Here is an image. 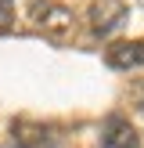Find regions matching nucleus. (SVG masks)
<instances>
[{"label":"nucleus","instance_id":"1","mask_svg":"<svg viewBox=\"0 0 144 148\" xmlns=\"http://www.w3.org/2000/svg\"><path fill=\"white\" fill-rule=\"evenodd\" d=\"M33 18L50 36H69L72 33V11L65 4H58V0H36L33 4Z\"/></svg>","mask_w":144,"mask_h":148},{"label":"nucleus","instance_id":"2","mask_svg":"<svg viewBox=\"0 0 144 148\" xmlns=\"http://www.w3.org/2000/svg\"><path fill=\"white\" fill-rule=\"evenodd\" d=\"M101 148H141V137L130 127L126 116L112 112L105 123H101Z\"/></svg>","mask_w":144,"mask_h":148},{"label":"nucleus","instance_id":"3","mask_svg":"<svg viewBox=\"0 0 144 148\" xmlns=\"http://www.w3.org/2000/svg\"><path fill=\"white\" fill-rule=\"evenodd\" d=\"M105 65L115 72H130V69H141L144 65V40H122L105 47Z\"/></svg>","mask_w":144,"mask_h":148},{"label":"nucleus","instance_id":"4","mask_svg":"<svg viewBox=\"0 0 144 148\" xmlns=\"http://www.w3.org/2000/svg\"><path fill=\"white\" fill-rule=\"evenodd\" d=\"M58 137L50 134V127L40 123H14L11 127V145L14 148H50Z\"/></svg>","mask_w":144,"mask_h":148},{"label":"nucleus","instance_id":"5","mask_svg":"<svg viewBox=\"0 0 144 148\" xmlns=\"http://www.w3.org/2000/svg\"><path fill=\"white\" fill-rule=\"evenodd\" d=\"M90 18H94V33H112L115 25H122V18H126V7H122V0H101V4L90 7Z\"/></svg>","mask_w":144,"mask_h":148},{"label":"nucleus","instance_id":"6","mask_svg":"<svg viewBox=\"0 0 144 148\" xmlns=\"http://www.w3.org/2000/svg\"><path fill=\"white\" fill-rule=\"evenodd\" d=\"M14 0H0V14H7V7H11Z\"/></svg>","mask_w":144,"mask_h":148}]
</instances>
